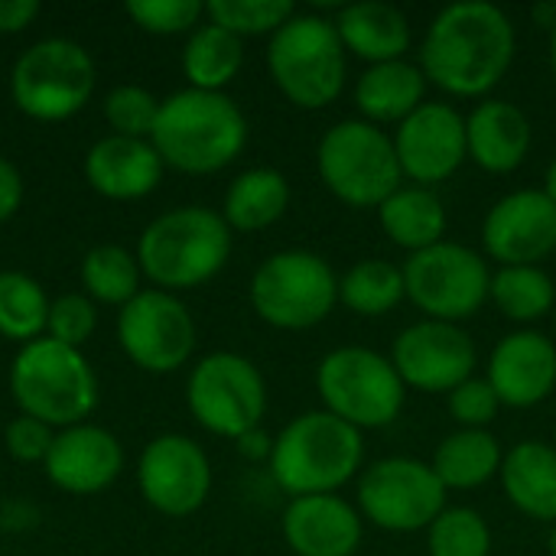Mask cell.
<instances>
[{
    "instance_id": "60d3db41",
    "label": "cell",
    "mask_w": 556,
    "mask_h": 556,
    "mask_svg": "<svg viewBox=\"0 0 556 556\" xmlns=\"http://www.w3.org/2000/svg\"><path fill=\"white\" fill-rule=\"evenodd\" d=\"M52 440H55L52 427H46L42 420L26 417V414L10 420V427L3 433V446L16 463H46Z\"/></svg>"
},
{
    "instance_id": "7402d4cb",
    "label": "cell",
    "mask_w": 556,
    "mask_h": 556,
    "mask_svg": "<svg viewBox=\"0 0 556 556\" xmlns=\"http://www.w3.org/2000/svg\"><path fill=\"white\" fill-rule=\"evenodd\" d=\"M534 143V127L531 117L502 98H482L469 114H466V147L469 160L492 173V176H508L515 173Z\"/></svg>"
},
{
    "instance_id": "8d00e7d4",
    "label": "cell",
    "mask_w": 556,
    "mask_h": 556,
    "mask_svg": "<svg viewBox=\"0 0 556 556\" xmlns=\"http://www.w3.org/2000/svg\"><path fill=\"white\" fill-rule=\"evenodd\" d=\"M160 98L140 85H117L104 98V117L117 137L150 140L156 117H160Z\"/></svg>"
},
{
    "instance_id": "cb8c5ba5",
    "label": "cell",
    "mask_w": 556,
    "mask_h": 556,
    "mask_svg": "<svg viewBox=\"0 0 556 556\" xmlns=\"http://www.w3.org/2000/svg\"><path fill=\"white\" fill-rule=\"evenodd\" d=\"M336 33L345 52L358 55L368 65L404 59L410 49V20L401 7L384 0L349 3L336 13Z\"/></svg>"
},
{
    "instance_id": "30bf717a",
    "label": "cell",
    "mask_w": 556,
    "mask_h": 556,
    "mask_svg": "<svg viewBox=\"0 0 556 556\" xmlns=\"http://www.w3.org/2000/svg\"><path fill=\"white\" fill-rule=\"evenodd\" d=\"M94 59L75 39L49 36L33 42L10 72V98L33 121H68L94 94Z\"/></svg>"
},
{
    "instance_id": "d590c367",
    "label": "cell",
    "mask_w": 556,
    "mask_h": 556,
    "mask_svg": "<svg viewBox=\"0 0 556 556\" xmlns=\"http://www.w3.org/2000/svg\"><path fill=\"white\" fill-rule=\"evenodd\" d=\"M296 7L290 0H208L205 3V20L235 33L238 39L244 36H274Z\"/></svg>"
},
{
    "instance_id": "b9f144b4",
    "label": "cell",
    "mask_w": 556,
    "mask_h": 556,
    "mask_svg": "<svg viewBox=\"0 0 556 556\" xmlns=\"http://www.w3.org/2000/svg\"><path fill=\"white\" fill-rule=\"evenodd\" d=\"M20 205H23V176L7 156H0V222L13 218Z\"/></svg>"
},
{
    "instance_id": "603a6c76",
    "label": "cell",
    "mask_w": 556,
    "mask_h": 556,
    "mask_svg": "<svg viewBox=\"0 0 556 556\" xmlns=\"http://www.w3.org/2000/svg\"><path fill=\"white\" fill-rule=\"evenodd\" d=\"M88 186L114 202H130L150 195L163 179V160L150 140L134 137H101L85 153Z\"/></svg>"
},
{
    "instance_id": "f6af8a7d",
    "label": "cell",
    "mask_w": 556,
    "mask_h": 556,
    "mask_svg": "<svg viewBox=\"0 0 556 556\" xmlns=\"http://www.w3.org/2000/svg\"><path fill=\"white\" fill-rule=\"evenodd\" d=\"M531 16L538 20V26H541V29H547V33H551V29L556 26V3H538V7L531 10Z\"/></svg>"
},
{
    "instance_id": "7bdbcfd3",
    "label": "cell",
    "mask_w": 556,
    "mask_h": 556,
    "mask_svg": "<svg viewBox=\"0 0 556 556\" xmlns=\"http://www.w3.org/2000/svg\"><path fill=\"white\" fill-rule=\"evenodd\" d=\"M39 0H0V33H23L39 16Z\"/></svg>"
},
{
    "instance_id": "7dc6e473",
    "label": "cell",
    "mask_w": 556,
    "mask_h": 556,
    "mask_svg": "<svg viewBox=\"0 0 556 556\" xmlns=\"http://www.w3.org/2000/svg\"><path fill=\"white\" fill-rule=\"evenodd\" d=\"M551 36V68H554V78H556V26L547 33Z\"/></svg>"
},
{
    "instance_id": "bcb514c9",
    "label": "cell",
    "mask_w": 556,
    "mask_h": 556,
    "mask_svg": "<svg viewBox=\"0 0 556 556\" xmlns=\"http://www.w3.org/2000/svg\"><path fill=\"white\" fill-rule=\"evenodd\" d=\"M544 195H547V199L556 205V156L551 160L547 173H544Z\"/></svg>"
},
{
    "instance_id": "f1b7e54d",
    "label": "cell",
    "mask_w": 556,
    "mask_h": 556,
    "mask_svg": "<svg viewBox=\"0 0 556 556\" xmlns=\"http://www.w3.org/2000/svg\"><path fill=\"white\" fill-rule=\"evenodd\" d=\"M505 450L489 430H456L440 440L430 466L446 492H472L502 472Z\"/></svg>"
},
{
    "instance_id": "1f68e13d",
    "label": "cell",
    "mask_w": 556,
    "mask_h": 556,
    "mask_svg": "<svg viewBox=\"0 0 556 556\" xmlns=\"http://www.w3.org/2000/svg\"><path fill=\"white\" fill-rule=\"evenodd\" d=\"M489 300L511 323H538L556 303L554 277L544 267H498L492 274Z\"/></svg>"
},
{
    "instance_id": "8992f818",
    "label": "cell",
    "mask_w": 556,
    "mask_h": 556,
    "mask_svg": "<svg viewBox=\"0 0 556 556\" xmlns=\"http://www.w3.org/2000/svg\"><path fill=\"white\" fill-rule=\"evenodd\" d=\"M267 68L277 91L290 104L303 111H319L342 94L349 52L332 20L319 13H293L270 36Z\"/></svg>"
},
{
    "instance_id": "d6a6232c",
    "label": "cell",
    "mask_w": 556,
    "mask_h": 556,
    "mask_svg": "<svg viewBox=\"0 0 556 556\" xmlns=\"http://www.w3.org/2000/svg\"><path fill=\"white\" fill-rule=\"evenodd\" d=\"M140 264L121 244H98L81 261L85 296L104 306H127L140 293Z\"/></svg>"
},
{
    "instance_id": "277c9868",
    "label": "cell",
    "mask_w": 556,
    "mask_h": 556,
    "mask_svg": "<svg viewBox=\"0 0 556 556\" xmlns=\"http://www.w3.org/2000/svg\"><path fill=\"white\" fill-rule=\"evenodd\" d=\"M231 257L228 222L205 205H182L153 218L137 244L143 277L166 293L208 283Z\"/></svg>"
},
{
    "instance_id": "5bb4252c",
    "label": "cell",
    "mask_w": 556,
    "mask_h": 556,
    "mask_svg": "<svg viewBox=\"0 0 556 556\" xmlns=\"http://www.w3.org/2000/svg\"><path fill=\"white\" fill-rule=\"evenodd\" d=\"M117 342L124 355L150 375L179 371L195 352V323L186 303L166 290H140L117 313Z\"/></svg>"
},
{
    "instance_id": "4dcf8cb0",
    "label": "cell",
    "mask_w": 556,
    "mask_h": 556,
    "mask_svg": "<svg viewBox=\"0 0 556 556\" xmlns=\"http://www.w3.org/2000/svg\"><path fill=\"white\" fill-rule=\"evenodd\" d=\"M401 300H407L404 270L391 261L365 257L339 277V303L362 319L388 316L401 306Z\"/></svg>"
},
{
    "instance_id": "d4e9b609",
    "label": "cell",
    "mask_w": 556,
    "mask_h": 556,
    "mask_svg": "<svg viewBox=\"0 0 556 556\" xmlns=\"http://www.w3.org/2000/svg\"><path fill=\"white\" fill-rule=\"evenodd\" d=\"M427 75L417 62L394 59L381 65H368L355 81V108L362 121L384 127L407 121L427 101Z\"/></svg>"
},
{
    "instance_id": "484cf974",
    "label": "cell",
    "mask_w": 556,
    "mask_h": 556,
    "mask_svg": "<svg viewBox=\"0 0 556 556\" xmlns=\"http://www.w3.org/2000/svg\"><path fill=\"white\" fill-rule=\"evenodd\" d=\"M502 489L531 521L556 525V450L544 440H521L505 453Z\"/></svg>"
},
{
    "instance_id": "7c38bea8",
    "label": "cell",
    "mask_w": 556,
    "mask_h": 556,
    "mask_svg": "<svg viewBox=\"0 0 556 556\" xmlns=\"http://www.w3.org/2000/svg\"><path fill=\"white\" fill-rule=\"evenodd\" d=\"M446 495L450 492L430 463L414 456H388L362 469L355 508L378 531L417 534L443 515Z\"/></svg>"
},
{
    "instance_id": "6da1fadb",
    "label": "cell",
    "mask_w": 556,
    "mask_h": 556,
    "mask_svg": "<svg viewBox=\"0 0 556 556\" xmlns=\"http://www.w3.org/2000/svg\"><path fill=\"white\" fill-rule=\"evenodd\" d=\"M518 36L511 16L489 0L443 7L420 42V68L430 85L453 98H485L515 62Z\"/></svg>"
},
{
    "instance_id": "7a4b0ae2",
    "label": "cell",
    "mask_w": 556,
    "mask_h": 556,
    "mask_svg": "<svg viewBox=\"0 0 556 556\" xmlns=\"http://www.w3.org/2000/svg\"><path fill=\"white\" fill-rule=\"evenodd\" d=\"M150 143L163 166L189 176H208L244 153L248 117L225 91L182 88L160 104Z\"/></svg>"
},
{
    "instance_id": "f546056e",
    "label": "cell",
    "mask_w": 556,
    "mask_h": 556,
    "mask_svg": "<svg viewBox=\"0 0 556 556\" xmlns=\"http://www.w3.org/2000/svg\"><path fill=\"white\" fill-rule=\"evenodd\" d=\"M241 65H244V39H238L235 33L208 20L189 33L182 49V75L189 78V88L222 91L238 78Z\"/></svg>"
},
{
    "instance_id": "9a60e30c",
    "label": "cell",
    "mask_w": 556,
    "mask_h": 556,
    "mask_svg": "<svg viewBox=\"0 0 556 556\" xmlns=\"http://www.w3.org/2000/svg\"><path fill=\"white\" fill-rule=\"evenodd\" d=\"M391 365L407 391L450 394L476 371V342L456 323L420 319L397 332L391 345Z\"/></svg>"
},
{
    "instance_id": "4fadbf2b",
    "label": "cell",
    "mask_w": 556,
    "mask_h": 556,
    "mask_svg": "<svg viewBox=\"0 0 556 556\" xmlns=\"http://www.w3.org/2000/svg\"><path fill=\"white\" fill-rule=\"evenodd\" d=\"M186 404L202 430L238 440L261 427L267 414V384L251 358L212 352L195 362L186 381Z\"/></svg>"
},
{
    "instance_id": "52a82bcc",
    "label": "cell",
    "mask_w": 556,
    "mask_h": 556,
    "mask_svg": "<svg viewBox=\"0 0 556 556\" xmlns=\"http://www.w3.org/2000/svg\"><path fill=\"white\" fill-rule=\"evenodd\" d=\"M316 169L326 189L349 208H375L404 186L391 134L349 117L332 124L316 147Z\"/></svg>"
},
{
    "instance_id": "2e32d148",
    "label": "cell",
    "mask_w": 556,
    "mask_h": 556,
    "mask_svg": "<svg viewBox=\"0 0 556 556\" xmlns=\"http://www.w3.org/2000/svg\"><path fill=\"white\" fill-rule=\"evenodd\" d=\"M137 485L143 502L160 515L189 518L212 492V463L195 440L182 433H163L140 453Z\"/></svg>"
},
{
    "instance_id": "9c48e42d",
    "label": "cell",
    "mask_w": 556,
    "mask_h": 556,
    "mask_svg": "<svg viewBox=\"0 0 556 556\" xmlns=\"http://www.w3.org/2000/svg\"><path fill=\"white\" fill-rule=\"evenodd\" d=\"M339 303V274L332 264L303 248L270 254L251 277L254 313L283 332H303L329 319Z\"/></svg>"
},
{
    "instance_id": "ba28073f",
    "label": "cell",
    "mask_w": 556,
    "mask_h": 556,
    "mask_svg": "<svg viewBox=\"0 0 556 556\" xmlns=\"http://www.w3.org/2000/svg\"><path fill=\"white\" fill-rule=\"evenodd\" d=\"M316 391L323 410L362 433L391 427L407 404V388L391 358L365 345L332 349L316 368Z\"/></svg>"
},
{
    "instance_id": "f35d334b",
    "label": "cell",
    "mask_w": 556,
    "mask_h": 556,
    "mask_svg": "<svg viewBox=\"0 0 556 556\" xmlns=\"http://www.w3.org/2000/svg\"><path fill=\"white\" fill-rule=\"evenodd\" d=\"M94 326H98V309L94 300H88L85 293H62L59 300H52L49 323H46L49 339L81 352V345L94 336Z\"/></svg>"
},
{
    "instance_id": "c3c4849f",
    "label": "cell",
    "mask_w": 556,
    "mask_h": 556,
    "mask_svg": "<svg viewBox=\"0 0 556 556\" xmlns=\"http://www.w3.org/2000/svg\"><path fill=\"white\" fill-rule=\"evenodd\" d=\"M551 556H556V525H554V534H551Z\"/></svg>"
},
{
    "instance_id": "e575fe53",
    "label": "cell",
    "mask_w": 556,
    "mask_h": 556,
    "mask_svg": "<svg viewBox=\"0 0 556 556\" xmlns=\"http://www.w3.org/2000/svg\"><path fill=\"white\" fill-rule=\"evenodd\" d=\"M427 551L430 556H492V528L476 508L446 505L427 528Z\"/></svg>"
},
{
    "instance_id": "e0dca14e",
    "label": "cell",
    "mask_w": 556,
    "mask_h": 556,
    "mask_svg": "<svg viewBox=\"0 0 556 556\" xmlns=\"http://www.w3.org/2000/svg\"><path fill=\"white\" fill-rule=\"evenodd\" d=\"M391 140L404 179L424 189L453 179L469 160L466 117L446 101H424L407 121L397 124Z\"/></svg>"
},
{
    "instance_id": "44dd1931",
    "label": "cell",
    "mask_w": 556,
    "mask_h": 556,
    "mask_svg": "<svg viewBox=\"0 0 556 556\" xmlns=\"http://www.w3.org/2000/svg\"><path fill=\"white\" fill-rule=\"evenodd\" d=\"M280 528L296 556H355L365 538L362 511L342 495L290 498Z\"/></svg>"
},
{
    "instance_id": "74e56055",
    "label": "cell",
    "mask_w": 556,
    "mask_h": 556,
    "mask_svg": "<svg viewBox=\"0 0 556 556\" xmlns=\"http://www.w3.org/2000/svg\"><path fill=\"white\" fill-rule=\"evenodd\" d=\"M124 13L153 36H179L202 26L205 3L199 0H127Z\"/></svg>"
},
{
    "instance_id": "ee69618b",
    "label": "cell",
    "mask_w": 556,
    "mask_h": 556,
    "mask_svg": "<svg viewBox=\"0 0 556 556\" xmlns=\"http://www.w3.org/2000/svg\"><path fill=\"white\" fill-rule=\"evenodd\" d=\"M235 446H238V453H241L244 459H251V463H261V459L270 463V453H274V440H270L261 427H257V430H248L244 437H238Z\"/></svg>"
},
{
    "instance_id": "83f0119b",
    "label": "cell",
    "mask_w": 556,
    "mask_h": 556,
    "mask_svg": "<svg viewBox=\"0 0 556 556\" xmlns=\"http://www.w3.org/2000/svg\"><path fill=\"white\" fill-rule=\"evenodd\" d=\"M290 208V182L283 173L270 166H254L244 169L241 176L231 179L222 205V218L228 222L231 231H264L277 225Z\"/></svg>"
},
{
    "instance_id": "ac0fdd59",
    "label": "cell",
    "mask_w": 556,
    "mask_h": 556,
    "mask_svg": "<svg viewBox=\"0 0 556 556\" xmlns=\"http://www.w3.org/2000/svg\"><path fill=\"white\" fill-rule=\"evenodd\" d=\"M482 248L502 267H541L556 254V205L544 189L502 195L482 222Z\"/></svg>"
},
{
    "instance_id": "ffe728a7",
    "label": "cell",
    "mask_w": 556,
    "mask_h": 556,
    "mask_svg": "<svg viewBox=\"0 0 556 556\" xmlns=\"http://www.w3.org/2000/svg\"><path fill=\"white\" fill-rule=\"evenodd\" d=\"M42 466L55 489L68 495H98L121 476L124 450L104 427L78 424L55 433Z\"/></svg>"
},
{
    "instance_id": "ab89813d",
    "label": "cell",
    "mask_w": 556,
    "mask_h": 556,
    "mask_svg": "<svg viewBox=\"0 0 556 556\" xmlns=\"http://www.w3.org/2000/svg\"><path fill=\"white\" fill-rule=\"evenodd\" d=\"M446 407L450 417L459 424V430H489V424L498 417L502 401L495 394V388L489 384V378H469L459 388H453L446 394Z\"/></svg>"
},
{
    "instance_id": "3957f363",
    "label": "cell",
    "mask_w": 556,
    "mask_h": 556,
    "mask_svg": "<svg viewBox=\"0 0 556 556\" xmlns=\"http://www.w3.org/2000/svg\"><path fill=\"white\" fill-rule=\"evenodd\" d=\"M365 469V437L329 410L293 417L270 453V476L290 498L339 495Z\"/></svg>"
},
{
    "instance_id": "5b68a950",
    "label": "cell",
    "mask_w": 556,
    "mask_h": 556,
    "mask_svg": "<svg viewBox=\"0 0 556 556\" xmlns=\"http://www.w3.org/2000/svg\"><path fill=\"white\" fill-rule=\"evenodd\" d=\"M10 394L20 414L46 427H78L98 407V378L78 349L49 336L23 345L10 368Z\"/></svg>"
},
{
    "instance_id": "8fae6325",
    "label": "cell",
    "mask_w": 556,
    "mask_h": 556,
    "mask_svg": "<svg viewBox=\"0 0 556 556\" xmlns=\"http://www.w3.org/2000/svg\"><path fill=\"white\" fill-rule=\"evenodd\" d=\"M407 300L424 319L466 323L489 303L492 270L479 251L459 241H440L404 261Z\"/></svg>"
},
{
    "instance_id": "4316f807",
    "label": "cell",
    "mask_w": 556,
    "mask_h": 556,
    "mask_svg": "<svg viewBox=\"0 0 556 556\" xmlns=\"http://www.w3.org/2000/svg\"><path fill=\"white\" fill-rule=\"evenodd\" d=\"M378 222L388 241L401 251L417 254L440 241H446V205L433 189L424 186H401L378 205Z\"/></svg>"
},
{
    "instance_id": "836d02e7",
    "label": "cell",
    "mask_w": 556,
    "mask_h": 556,
    "mask_svg": "<svg viewBox=\"0 0 556 556\" xmlns=\"http://www.w3.org/2000/svg\"><path fill=\"white\" fill-rule=\"evenodd\" d=\"M49 300L46 290L20 270L0 274V336L20 345L42 339L49 323Z\"/></svg>"
},
{
    "instance_id": "d6986e66",
    "label": "cell",
    "mask_w": 556,
    "mask_h": 556,
    "mask_svg": "<svg viewBox=\"0 0 556 556\" xmlns=\"http://www.w3.org/2000/svg\"><path fill=\"white\" fill-rule=\"evenodd\" d=\"M489 384L502 407L528 410L556 391V345L538 329H518L495 342L489 355Z\"/></svg>"
}]
</instances>
